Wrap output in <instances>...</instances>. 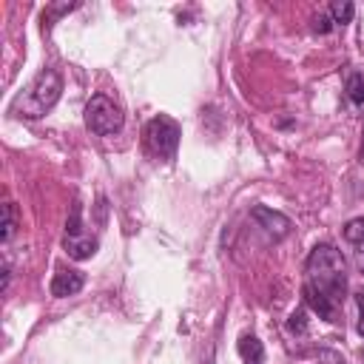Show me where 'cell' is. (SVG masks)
<instances>
[{"label": "cell", "mask_w": 364, "mask_h": 364, "mask_svg": "<svg viewBox=\"0 0 364 364\" xmlns=\"http://www.w3.org/2000/svg\"><path fill=\"white\" fill-rule=\"evenodd\" d=\"M353 3L350 0H338V3H330V9H327V14H330V20H333V26H347L350 20H353Z\"/></svg>", "instance_id": "10"}, {"label": "cell", "mask_w": 364, "mask_h": 364, "mask_svg": "<svg viewBox=\"0 0 364 364\" xmlns=\"http://www.w3.org/2000/svg\"><path fill=\"white\" fill-rule=\"evenodd\" d=\"M313 28H316L318 34H327V31L333 28V20H330V14H327V11L316 14V17H313Z\"/></svg>", "instance_id": "14"}, {"label": "cell", "mask_w": 364, "mask_h": 364, "mask_svg": "<svg viewBox=\"0 0 364 364\" xmlns=\"http://www.w3.org/2000/svg\"><path fill=\"white\" fill-rule=\"evenodd\" d=\"M361 162H364V131H361Z\"/></svg>", "instance_id": "17"}, {"label": "cell", "mask_w": 364, "mask_h": 364, "mask_svg": "<svg viewBox=\"0 0 364 364\" xmlns=\"http://www.w3.org/2000/svg\"><path fill=\"white\" fill-rule=\"evenodd\" d=\"M287 330L296 333V336H304V333H307V313H304V307H299V310L290 313V318H287Z\"/></svg>", "instance_id": "13"}, {"label": "cell", "mask_w": 364, "mask_h": 364, "mask_svg": "<svg viewBox=\"0 0 364 364\" xmlns=\"http://www.w3.org/2000/svg\"><path fill=\"white\" fill-rule=\"evenodd\" d=\"M14 230H17V213H14V205L6 202L3 205V242H9L14 236Z\"/></svg>", "instance_id": "12"}, {"label": "cell", "mask_w": 364, "mask_h": 364, "mask_svg": "<svg viewBox=\"0 0 364 364\" xmlns=\"http://www.w3.org/2000/svg\"><path fill=\"white\" fill-rule=\"evenodd\" d=\"M344 239L355 247V264L364 273V219H350L344 225Z\"/></svg>", "instance_id": "8"}, {"label": "cell", "mask_w": 364, "mask_h": 364, "mask_svg": "<svg viewBox=\"0 0 364 364\" xmlns=\"http://www.w3.org/2000/svg\"><path fill=\"white\" fill-rule=\"evenodd\" d=\"M63 247L71 259L82 262V259H91L97 253V239L82 233V222H80V205L71 208V216L65 222V236H63Z\"/></svg>", "instance_id": "5"}, {"label": "cell", "mask_w": 364, "mask_h": 364, "mask_svg": "<svg viewBox=\"0 0 364 364\" xmlns=\"http://www.w3.org/2000/svg\"><path fill=\"white\" fill-rule=\"evenodd\" d=\"M82 284H85V276L80 270H57L51 279V296H57V299L74 296L82 290Z\"/></svg>", "instance_id": "7"}, {"label": "cell", "mask_w": 364, "mask_h": 364, "mask_svg": "<svg viewBox=\"0 0 364 364\" xmlns=\"http://www.w3.org/2000/svg\"><path fill=\"white\" fill-rule=\"evenodd\" d=\"M250 219H253L267 236H273V239H284V236L290 233V228H293L284 213H279V210H273V208H264V205H253V208H250Z\"/></svg>", "instance_id": "6"}, {"label": "cell", "mask_w": 364, "mask_h": 364, "mask_svg": "<svg viewBox=\"0 0 364 364\" xmlns=\"http://www.w3.org/2000/svg\"><path fill=\"white\" fill-rule=\"evenodd\" d=\"M318 364H344V361H341L336 353H330V350H327V361H321V353H318Z\"/></svg>", "instance_id": "16"}, {"label": "cell", "mask_w": 364, "mask_h": 364, "mask_svg": "<svg viewBox=\"0 0 364 364\" xmlns=\"http://www.w3.org/2000/svg\"><path fill=\"white\" fill-rule=\"evenodd\" d=\"M236 350H239V355H242L245 364H264V347H262V341H259L256 336L245 333V336L239 338Z\"/></svg>", "instance_id": "9"}, {"label": "cell", "mask_w": 364, "mask_h": 364, "mask_svg": "<svg viewBox=\"0 0 364 364\" xmlns=\"http://www.w3.org/2000/svg\"><path fill=\"white\" fill-rule=\"evenodd\" d=\"M179 136H182V128L176 119H171L168 114H159L154 117L148 125H145V148L159 156V159H173L176 156V148H179Z\"/></svg>", "instance_id": "3"}, {"label": "cell", "mask_w": 364, "mask_h": 364, "mask_svg": "<svg viewBox=\"0 0 364 364\" xmlns=\"http://www.w3.org/2000/svg\"><path fill=\"white\" fill-rule=\"evenodd\" d=\"M347 97H350V102L364 105V74L355 71L347 77Z\"/></svg>", "instance_id": "11"}, {"label": "cell", "mask_w": 364, "mask_h": 364, "mask_svg": "<svg viewBox=\"0 0 364 364\" xmlns=\"http://www.w3.org/2000/svg\"><path fill=\"white\" fill-rule=\"evenodd\" d=\"M60 94H63V77H60V71L57 68H43L14 97V102H11L9 111L14 117H23V119H40V117H46L57 105Z\"/></svg>", "instance_id": "2"}, {"label": "cell", "mask_w": 364, "mask_h": 364, "mask_svg": "<svg viewBox=\"0 0 364 364\" xmlns=\"http://www.w3.org/2000/svg\"><path fill=\"white\" fill-rule=\"evenodd\" d=\"M355 307H358V333L364 336V290L355 293Z\"/></svg>", "instance_id": "15"}, {"label": "cell", "mask_w": 364, "mask_h": 364, "mask_svg": "<svg viewBox=\"0 0 364 364\" xmlns=\"http://www.w3.org/2000/svg\"><path fill=\"white\" fill-rule=\"evenodd\" d=\"M85 128L91 134L108 136L122 128V111L108 94H94L85 105Z\"/></svg>", "instance_id": "4"}, {"label": "cell", "mask_w": 364, "mask_h": 364, "mask_svg": "<svg viewBox=\"0 0 364 364\" xmlns=\"http://www.w3.org/2000/svg\"><path fill=\"white\" fill-rule=\"evenodd\" d=\"M347 293V264L338 247L321 242L310 250L304 267V304L324 321H336V310L341 307Z\"/></svg>", "instance_id": "1"}]
</instances>
